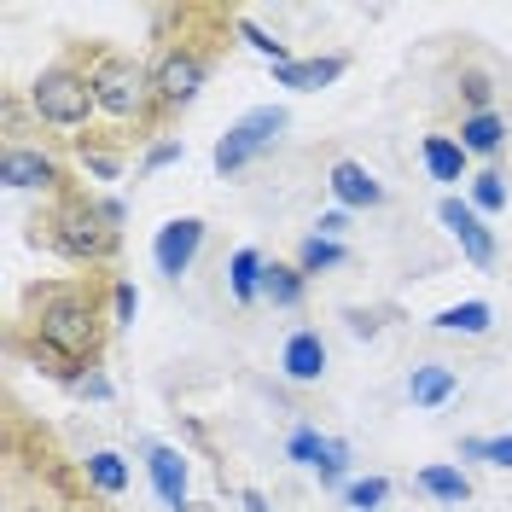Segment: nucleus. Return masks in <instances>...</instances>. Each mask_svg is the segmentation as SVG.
<instances>
[{"label": "nucleus", "mask_w": 512, "mask_h": 512, "mask_svg": "<svg viewBox=\"0 0 512 512\" xmlns=\"http://www.w3.org/2000/svg\"><path fill=\"white\" fill-rule=\"evenodd\" d=\"M344 227H350V216H344V210H326V216H320V239H338Z\"/></svg>", "instance_id": "33"}, {"label": "nucleus", "mask_w": 512, "mask_h": 512, "mask_svg": "<svg viewBox=\"0 0 512 512\" xmlns=\"http://www.w3.org/2000/svg\"><path fill=\"white\" fill-rule=\"evenodd\" d=\"M94 76V99L99 111H111L117 123H128V117H146V105H152V70L146 64L123 59V53H105V59L88 70Z\"/></svg>", "instance_id": "3"}, {"label": "nucleus", "mask_w": 512, "mask_h": 512, "mask_svg": "<svg viewBox=\"0 0 512 512\" xmlns=\"http://www.w3.org/2000/svg\"><path fill=\"white\" fill-rule=\"evenodd\" d=\"M320 443H326V437H320L315 425H303V431H291L286 454H291V460H297V466H315V460H320Z\"/></svg>", "instance_id": "28"}, {"label": "nucleus", "mask_w": 512, "mask_h": 512, "mask_svg": "<svg viewBox=\"0 0 512 512\" xmlns=\"http://www.w3.org/2000/svg\"><path fill=\"white\" fill-rule=\"evenodd\" d=\"M204 76H210L204 53H192V47H169V53L152 64V94H158V105H169V111H175V105L198 99Z\"/></svg>", "instance_id": "6"}, {"label": "nucleus", "mask_w": 512, "mask_h": 512, "mask_svg": "<svg viewBox=\"0 0 512 512\" xmlns=\"http://www.w3.org/2000/svg\"><path fill=\"white\" fill-rule=\"evenodd\" d=\"M489 320H495V309H489L483 297H466V303H454V309L437 315V332H466V338H478V332H489Z\"/></svg>", "instance_id": "18"}, {"label": "nucleus", "mask_w": 512, "mask_h": 512, "mask_svg": "<svg viewBox=\"0 0 512 512\" xmlns=\"http://www.w3.org/2000/svg\"><path fill=\"white\" fill-rule=\"evenodd\" d=\"M466 105H472V117L489 111V82H483V76H466Z\"/></svg>", "instance_id": "31"}, {"label": "nucleus", "mask_w": 512, "mask_h": 512, "mask_svg": "<svg viewBox=\"0 0 512 512\" xmlns=\"http://www.w3.org/2000/svg\"><path fill=\"white\" fill-rule=\"evenodd\" d=\"M35 338L41 350L59 361V373L70 367H88L99 355V315H94V297L88 291H53L35 315Z\"/></svg>", "instance_id": "1"}, {"label": "nucleus", "mask_w": 512, "mask_h": 512, "mask_svg": "<svg viewBox=\"0 0 512 512\" xmlns=\"http://www.w3.org/2000/svg\"><path fill=\"white\" fill-rule=\"evenodd\" d=\"M472 210H478V216H501V210H507V175L483 169L478 181H472Z\"/></svg>", "instance_id": "23"}, {"label": "nucleus", "mask_w": 512, "mask_h": 512, "mask_svg": "<svg viewBox=\"0 0 512 512\" xmlns=\"http://www.w3.org/2000/svg\"><path fill=\"white\" fill-rule=\"evenodd\" d=\"M76 390L94 396V402H105V396H111V379H105V373H88V379H76Z\"/></svg>", "instance_id": "32"}, {"label": "nucleus", "mask_w": 512, "mask_h": 512, "mask_svg": "<svg viewBox=\"0 0 512 512\" xmlns=\"http://www.w3.org/2000/svg\"><path fill=\"white\" fill-rule=\"evenodd\" d=\"M280 367H286L291 384H315L320 373H326V344H320V332H291L286 350H280Z\"/></svg>", "instance_id": "12"}, {"label": "nucleus", "mask_w": 512, "mask_h": 512, "mask_svg": "<svg viewBox=\"0 0 512 512\" xmlns=\"http://www.w3.org/2000/svg\"><path fill=\"white\" fill-rule=\"evenodd\" d=\"M198 245H204V222H198V216H175V222H163L158 239H152V262H158V274L181 280V274L192 268V256H198Z\"/></svg>", "instance_id": "7"}, {"label": "nucleus", "mask_w": 512, "mask_h": 512, "mask_svg": "<svg viewBox=\"0 0 512 512\" xmlns=\"http://www.w3.org/2000/svg\"><path fill=\"white\" fill-rule=\"evenodd\" d=\"M239 35H245V41H251L256 53H262V59L274 64V70H280V64H291V53H286V41H274V35L262 30V24H251V18H239Z\"/></svg>", "instance_id": "26"}, {"label": "nucleus", "mask_w": 512, "mask_h": 512, "mask_svg": "<svg viewBox=\"0 0 512 512\" xmlns=\"http://www.w3.org/2000/svg\"><path fill=\"white\" fill-rule=\"evenodd\" d=\"M344 501H350V512H379L384 501H390V483L384 478H355V483H344Z\"/></svg>", "instance_id": "24"}, {"label": "nucleus", "mask_w": 512, "mask_h": 512, "mask_svg": "<svg viewBox=\"0 0 512 512\" xmlns=\"http://www.w3.org/2000/svg\"><path fill=\"white\" fill-rule=\"evenodd\" d=\"M111 309H117V326H134V309H140V291L128 286V280H117V286H111Z\"/></svg>", "instance_id": "29"}, {"label": "nucleus", "mask_w": 512, "mask_h": 512, "mask_svg": "<svg viewBox=\"0 0 512 512\" xmlns=\"http://www.w3.org/2000/svg\"><path fill=\"white\" fill-rule=\"evenodd\" d=\"M181 152H187L181 140H163V146H152V152H146V169H163V163H175Z\"/></svg>", "instance_id": "30"}, {"label": "nucleus", "mask_w": 512, "mask_h": 512, "mask_svg": "<svg viewBox=\"0 0 512 512\" xmlns=\"http://www.w3.org/2000/svg\"><path fill=\"white\" fill-rule=\"evenodd\" d=\"M344 76V59L338 53H326V59H291L274 70V82L280 88H297V94H315V88H326V82H338Z\"/></svg>", "instance_id": "13"}, {"label": "nucleus", "mask_w": 512, "mask_h": 512, "mask_svg": "<svg viewBox=\"0 0 512 512\" xmlns=\"http://www.w3.org/2000/svg\"><path fill=\"white\" fill-rule=\"evenodd\" d=\"M344 256H350L344 239H320V233H309V239L297 245V268H303V274H320V268H338Z\"/></svg>", "instance_id": "21"}, {"label": "nucleus", "mask_w": 512, "mask_h": 512, "mask_svg": "<svg viewBox=\"0 0 512 512\" xmlns=\"http://www.w3.org/2000/svg\"><path fill=\"white\" fill-rule=\"evenodd\" d=\"M350 332H355V338H373V332H379V320L361 315V309H350Z\"/></svg>", "instance_id": "34"}, {"label": "nucleus", "mask_w": 512, "mask_h": 512, "mask_svg": "<svg viewBox=\"0 0 512 512\" xmlns=\"http://www.w3.org/2000/svg\"><path fill=\"white\" fill-rule=\"evenodd\" d=\"M181 512H216V507H204V501H187V507H181Z\"/></svg>", "instance_id": "36"}, {"label": "nucleus", "mask_w": 512, "mask_h": 512, "mask_svg": "<svg viewBox=\"0 0 512 512\" xmlns=\"http://www.w3.org/2000/svg\"><path fill=\"white\" fill-rule=\"evenodd\" d=\"M501 140H507V123H501L495 111H478V117H466V123H460V146H466V152H478V158L501 152Z\"/></svg>", "instance_id": "17"}, {"label": "nucleus", "mask_w": 512, "mask_h": 512, "mask_svg": "<svg viewBox=\"0 0 512 512\" xmlns=\"http://www.w3.org/2000/svg\"><path fill=\"white\" fill-rule=\"evenodd\" d=\"M303 291H309V274H303L297 262H268V268H262V297H268L274 309H297Z\"/></svg>", "instance_id": "14"}, {"label": "nucleus", "mask_w": 512, "mask_h": 512, "mask_svg": "<svg viewBox=\"0 0 512 512\" xmlns=\"http://www.w3.org/2000/svg\"><path fill=\"white\" fill-rule=\"evenodd\" d=\"M315 472L326 483H344V472H350V448L338 443V437H326V443H320V460H315Z\"/></svg>", "instance_id": "27"}, {"label": "nucleus", "mask_w": 512, "mask_h": 512, "mask_svg": "<svg viewBox=\"0 0 512 512\" xmlns=\"http://www.w3.org/2000/svg\"><path fill=\"white\" fill-rule=\"evenodd\" d=\"M419 489H425V495H437V501H448V507H460V501L472 495L466 472H454V466H425V472H419Z\"/></svg>", "instance_id": "20"}, {"label": "nucleus", "mask_w": 512, "mask_h": 512, "mask_svg": "<svg viewBox=\"0 0 512 512\" xmlns=\"http://www.w3.org/2000/svg\"><path fill=\"white\" fill-rule=\"evenodd\" d=\"M0 181H6L12 192L53 187V181H59V163L47 158V152H35V146H6V158H0Z\"/></svg>", "instance_id": "9"}, {"label": "nucleus", "mask_w": 512, "mask_h": 512, "mask_svg": "<svg viewBox=\"0 0 512 512\" xmlns=\"http://www.w3.org/2000/svg\"><path fill=\"white\" fill-rule=\"evenodd\" d=\"M262 268H268V262H262L256 251H233V262H227V286H233L239 303H256V297H262Z\"/></svg>", "instance_id": "19"}, {"label": "nucleus", "mask_w": 512, "mask_h": 512, "mask_svg": "<svg viewBox=\"0 0 512 512\" xmlns=\"http://www.w3.org/2000/svg\"><path fill=\"white\" fill-rule=\"evenodd\" d=\"M286 123H291V117L280 111V105H256V111H245V117L216 140V169L233 175V169H245L251 158H262V152L286 134Z\"/></svg>", "instance_id": "4"}, {"label": "nucleus", "mask_w": 512, "mask_h": 512, "mask_svg": "<svg viewBox=\"0 0 512 512\" xmlns=\"http://www.w3.org/2000/svg\"><path fill=\"white\" fill-rule=\"evenodd\" d=\"M88 478H94V489H105V495H123V489H128V466H123V454H111V448L88 454Z\"/></svg>", "instance_id": "22"}, {"label": "nucleus", "mask_w": 512, "mask_h": 512, "mask_svg": "<svg viewBox=\"0 0 512 512\" xmlns=\"http://www.w3.org/2000/svg\"><path fill=\"white\" fill-rule=\"evenodd\" d=\"M425 169H431V181H460L466 175V146L448 140V134H425Z\"/></svg>", "instance_id": "16"}, {"label": "nucleus", "mask_w": 512, "mask_h": 512, "mask_svg": "<svg viewBox=\"0 0 512 512\" xmlns=\"http://www.w3.org/2000/svg\"><path fill=\"white\" fill-rule=\"evenodd\" d=\"M53 245L70 262H99V256H111V245H117V227H99L88 204H70V210L53 216Z\"/></svg>", "instance_id": "5"}, {"label": "nucleus", "mask_w": 512, "mask_h": 512, "mask_svg": "<svg viewBox=\"0 0 512 512\" xmlns=\"http://www.w3.org/2000/svg\"><path fill=\"white\" fill-rule=\"evenodd\" d=\"M245 507H251V512H274L268 501H262V495H256V489H245Z\"/></svg>", "instance_id": "35"}, {"label": "nucleus", "mask_w": 512, "mask_h": 512, "mask_svg": "<svg viewBox=\"0 0 512 512\" xmlns=\"http://www.w3.org/2000/svg\"><path fill=\"white\" fill-rule=\"evenodd\" d=\"M326 187H332V198H338V210H373V204H384V187L350 158L332 163V181H326Z\"/></svg>", "instance_id": "10"}, {"label": "nucleus", "mask_w": 512, "mask_h": 512, "mask_svg": "<svg viewBox=\"0 0 512 512\" xmlns=\"http://www.w3.org/2000/svg\"><path fill=\"white\" fill-rule=\"evenodd\" d=\"M437 222L460 239V251L472 256L478 268H489V262H495V233L483 227V216L466 204V198H443V204H437Z\"/></svg>", "instance_id": "8"}, {"label": "nucleus", "mask_w": 512, "mask_h": 512, "mask_svg": "<svg viewBox=\"0 0 512 512\" xmlns=\"http://www.w3.org/2000/svg\"><path fill=\"white\" fill-rule=\"evenodd\" d=\"M30 105H35L41 123L82 128L88 123V111L99 105L94 99V76H82L76 64H47V70L35 76V88H30Z\"/></svg>", "instance_id": "2"}, {"label": "nucleus", "mask_w": 512, "mask_h": 512, "mask_svg": "<svg viewBox=\"0 0 512 512\" xmlns=\"http://www.w3.org/2000/svg\"><path fill=\"white\" fill-rule=\"evenodd\" d=\"M454 367H414V379H408V396H414V408H443L448 396H454Z\"/></svg>", "instance_id": "15"}, {"label": "nucleus", "mask_w": 512, "mask_h": 512, "mask_svg": "<svg viewBox=\"0 0 512 512\" xmlns=\"http://www.w3.org/2000/svg\"><path fill=\"white\" fill-rule=\"evenodd\" d=\"M460 454L466 460H489V466H512V431L507 437H466Z\"/></svg>", "instance_id": "25"}, {"label": "nucleus", "mask_w": 512, "mask_h": 512, "mask_svg": "<svg viewBox=\"0 0 512 512\" xmlns=\"http://www.w3.org/2000/svg\"><path fill=\"white\" fill-rule=\"evenodd\" d=\"M146 472H152V483H158V495L169 501V507L181 512L187 507V460L175 454L169 443H146Z\"/></svg>", "instance_id": "11"}]
</instances>
